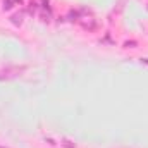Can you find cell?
<instances>
[{
    "mask_svg": "<svg viewBox=\"0 0 148 148\" xmlns=\"http://www.w3.org/2000/svg\"><path fill=\"white\" fill-rule=\"evenodd\" d=\"M141 62H145V64H148V59H141Z\"/></svg>",
    "mask_w": 148,
    "mask_h": 148,
    "instance_id": "obj_3",
    "label": "cell"
},
{
    "mask_svg": "<svg viewBox=\"0 0 148 148\" xmlns=\"http://www.w3.org/2000/svg\"><path fill=\"white\" fill-rule=\"evenodd\" d=\"M0 148H2V147H0Z\"/></svg>",
    "mask_w": 148,
    "mask_h": 148,
    "instance_id": "obj_4",
    "label": "cell"
},
{
    "mask_svg": "<svg viewBox=\"0 0 148 148\" xmlns=\"http://www.w3.org/2000/svg\"><path fill=\"white\" fill-rule=\"evenodd\" d=\"M12 7V2L10 0H3V9H10Z\"/></svg>",
    "mask_w": 148,
    "mask_h": 148,
    "instance_id": "obj_2",
    "label": "cell"
},
{
    "mask_svg": "<svg viewBox=\"0 0 148 148\" xmlns=\"http://www.w3.org/2000/svg\"><path fill=\"white\" fill-rule=\"evenodd\" d=\"M12 21H14V23H16V24H17V23H19V24H21V23H23V16H21V14H16V16H14V17H12Z\"/></svg>",
    "mask_w": 148,
    "mask_h": 148,
    "instance_id": "obj_1",
    "label": "cell"
}]
</instances>
